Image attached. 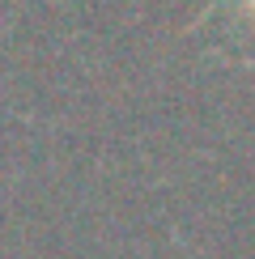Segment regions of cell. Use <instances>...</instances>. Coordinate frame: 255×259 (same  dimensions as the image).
I'll return each mask as SVG.
<instances>
[{
  "label": "cell",
  "mask_w": 255,
  "mask_h": 259,
  "mask_svg": "<svg viewBox=\"0 0 255 259\" xmlns=\"http://www.w3.org/2000/svg\"><path fill=\"white\" fill-rule=\"evenodd\" d=\"M251 9H255V0H251Z\"/></svg>",
  "instance_id": "6da1fadb"
}]
</instances>
